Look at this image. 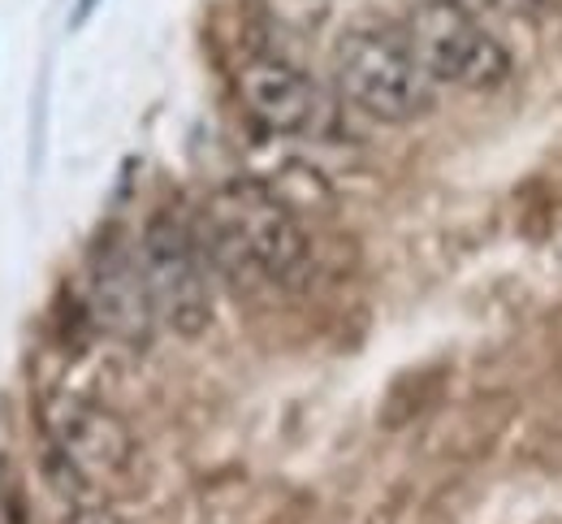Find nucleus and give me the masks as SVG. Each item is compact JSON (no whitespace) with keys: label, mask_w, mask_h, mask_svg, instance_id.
I'll use <instances>...</instances> for the list:
<instances>
[{"label":"nucleus","mask_w":562,"mask_h":524,"mask_svg":"<svg viewBox=\"0 0 562 524\" xmlns=\"http://www.w3.org/2000/svg\"><path fill=\"white\" fill-rule=\"evenodd\" d=\"M209 260L238 287H303L312 278V238L273 187L234 178L216 187L200 218Z\"/></svg>","instance_id":"f257e3e1"},{"label":"nucleus","mask_w":562,"mask_h":524,"mask_svg":"<svg viewBox=\"0 0 562 524\" xmlns=\"http://www.w3.org/2000/svg\"><path fill=\"white\" fill-rule=\"evenodd\" d=\"M334 82L359 118L412 126L437 109V82L420 66L403 26L355 22L334 48Z\"/></svg>","instance_id":"f03ea898"},{"label":"nucleus","mask_w":562,"mask_h":524,"mask_svg":"<svg viewBox=\"0 0 562 524\" xmlns=\"http://www.w3.org/2000/svg\"><path fill=\"white\" fill-rule=\"evenodd\" d=\"M407 40L437 87L497 91L510 78V53L463 0H420L407 18Z\"/></svg>","instance_id":"7ed1b4c3"},{"label":"nucleus","mask_w":562,"mask_h":524,"mask_svg":"<svg viewBox=\"0 0 562 524\" xmlns=\"http://www.w3.org/2000/svg\"><path fill=\"white\" fill-rule=\"evenodd\" d=\"M139 256L156 321L178 338H200L212 325V260L200 225H187L178 213H156L143 230Z\"/></svg>","instance_id":"20e7f679"},{"label":"nucleus","mask_w":562,"mask_h":524,"mask_svg":"<svg viewBox=\"0 0 562 524\" xmlns=\"http://www.w3.org/2000/svg\"><path fill=\"white\" fill-rule=\"evenodd\" d=\"M44 434L48 450H57L91 490H117L139 468V443L131 425L100 399L53 390L44 399Z\"/></svg>","instance_id":"39448f33"},{"label":"nucleus","mask_w":562,"mask_h":524,"mask_svg":"<svg viewBox=\"0 0 562 524\" xmlns=\"http://www.w3.org/2000/svg\"><path fill=\"white\" fill-rule=\"evenodd\" d=\"M238 96L260 126L285 140L325 144L338 131V109L325 96V87L281 53H251L238 66Z\"/></svg>","instance_id":"423d86ee"},{"label":"nucleus","mask_w":562,"mask_h":524,"mask_svg":"<svg viewBox=\"0 0 562 524\" xmlns=\"http://www.w3.org/2000/svg\"><path fill=\"white\" fill-rule=\"evenodd\" d=\"M87 296L91 316L126 347H147L156 334V303L147 291L139 247L122 230H104L87 252Z\"/></svg>","instance_id":"0eeeda50"},{"label":"nucleus","mask_w":562,"mask_h":524,"mask_svg":"<svg viewBox=\"0 0 562 524\" xmlns=\"http://www.w3.org/2000/svg\"><path fill=\"white\" fill-rule=\"evenodd\" d=\"M0 524H35L31 499H26V490L9 464H0Z\"/></svg>","instance_id":"6e6552de"},{"label":"nucleus","mask_w":562,"mask_h":524,"mask_svg":"<svg viewBox=\"0 0 562 524\" xmlns=\"http://www.w3.org/2000/svg\"><path fill=\"white\" fill-rule=\"evenodd\" d=\"M66 524H122V521H117L109 508H100V503H78Z\"/></svg>","instance_id":"1a4fd4ad"},{"label":"nucleus","mask_w":562,"mask_h":524,"mask_svg":"<svg viewBox=\"0 0 562 524\" xmlns=\"http://www.w3.org/2000/svg\"><path fill=\"white\" fill-rule=\"evenodd\" d=\"M91 9H95V0H78V9H74L70 26H78V22H82V18H87V13H91Z\"/></svg>","instance_id":"9d476101"}]
</instances>
